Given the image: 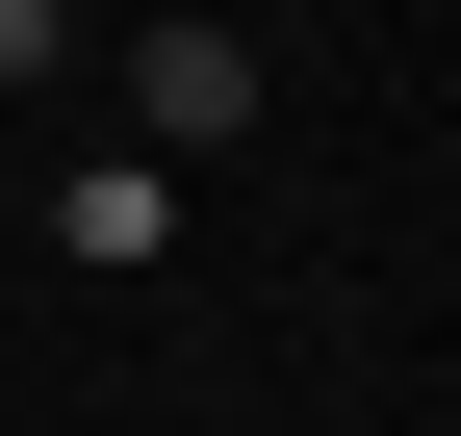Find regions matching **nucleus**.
Returning a JSON list of instances; mask_svg holds the SVG:
<instances>
[{
	"mask_svg": "<svg viewBox=\"0 0 461 436\" xmlns=\"http://www.w3.org/2000/svg\"><path fill=\"white\" fill-rule=\"evenodd\" d=\"M257 129V26H129V154H230Z\"/></svg>",
	"mask_w": 461,
	"mask_h": 436,
	"instance_id": "1",
	"label": "nucleus"
},
{
	"mask_svg": "<svg viewBox=\"0 0 461 436\" xmlns=\"http://www.w3.org/2000/svg\"><path fill=\"white\" fill-rule=\"evenodd\" d=\"M51 232H77L103 283H154V257H180V154H103V180H51Z\"/></svg>",
	"mask_w": 461,
	"mask_h": 436,
	"instance_id": "2",
	"label": "nucleus"
},
{
	"mask_svg": "<svg viewBox=\"0 0 461 436\" xmlns=\"http://www.w3.org/2000/svg\"><path fill=\"white\" fill-rule=\"evenodd\" d=\"M26 77H51V0H0V103H26Z\"/></svg>",
	"mask_w": 461,
	"mask_h": 436,
	"instance_id": "3",
	"label": "nucleus"
}]
</instances>
